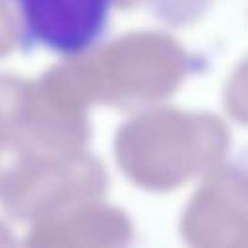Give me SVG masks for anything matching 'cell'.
I'll return each mask as SVG.
<instances>
[{"mask_svg":"<svg viewBox=\"0 0 248 248\" xmlns=\"http://www.w3.org/2000/svg\"><path fill=\"white\" fill-rule=\"evenodd\" d=\"M21 21V46L76 56L107 33L114 0H14Z\"/></svg>","mask_w":248,"mask_h":248,"instance_id":"1","label":"cell"}]
</instances>
